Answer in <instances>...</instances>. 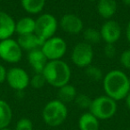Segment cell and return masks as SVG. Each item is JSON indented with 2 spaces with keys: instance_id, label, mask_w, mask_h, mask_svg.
I'll list each match as a JSON object with an SVG mask.
<instances>
[{
  "instance_id": "obj_1",
  "label": "cell",
  "mask_w": 130,
  "mask_h": 130,
  "mask_svg": "<svg viewBox=\"0 0 130 130\" xmlns=\"http://www.w3.org/2000/svg\"><path fill=\"white\" fill-rule=\"evenodd\" d=\"M103 87L107 96L120 101L130 92L129 77L121 70H111L103 77Z\"/></svg>"
},
{
  "instance_id": "obj_2",
  "label": "cell",
  "mask_w": 130,
  "mask_h": 130,
  "mask_svg": "<svg viewBox=\"0 0 130 130\" xmlns=\"http://www.w3.org/2000/svg\"><path fill=\"white\" fill-rule=\"evenodd\" d=\"M42 74L45 77L46 84L55 88H59L70 83L71 70L70 65L62 59L48 61Z\"/></svg>"
},
{
  "instance_id": "obj_3",
  "label": "cell",
  "mask_w": 130,
  "mask_h": 130,
  "mask_svg": "<svg viewBox=\"0 0 130 130\" xmlns=\"http://www.w3.org/2000/svg\"><path fill=\"white\" fill-rule=\"evenodd\" d=\"M68 117V108L58 99L49 101L42 110V118L47 126L56 127L65 122Z\"/></svg>"
},
{
  "instance_id": "obj_4",
  "label": "cell",
  "mask_w": 130,
  "mask_h": 130,
  "mask_svg": "<svg viewBox=\"0 0 130 130\" xmlns=\"http://www.w3.org/2000/svg\"><path fill=\"white\" fill-rule=\"evenodd\" d=\"M117 109V102L104 94L92 99L89 111L99 120H106L115 115Z\"/></svg>"
},
{
  "instance_id": "obj_5",
  "label": "cell",
  "mask_w": 130,
  "mask_h": 130,
  "mask_svg": "<svg viewBox=\"0 0 130 130\" xmlns=\"http://www.w3.org/2000/svg\"><path fill=\"white\" fill-rule=\"evenodd\" d=\"M36 20L35 34L38 36L41 41L45 40L55 36V33L59 27V22L55 16L48 13H40Z\"/></svg>"
},
{
  "instance_id": "obj_6",
  "label": "cell",
  "mask_w": 130,
  "mask_h": 130,
  "mask_svg": "<svg viewBox=\"0 0 130 130\" xmlns=\"http://www.w3.org/2000/svg\"><path fill=\"white\" fill-rule=\"evenodd\" d=\"M94 52L93 45L82 41L76 44L71 51V60L72 63L78 68H87L92 64Z\"/></svg>"
},
{
  "instance_id": "obj_7",
  "label": "cell",
  "mask_w": 130,
  "mask_h": 130,
  "mask_svg": "<svg viewBox=\"0 0 130 130\" xmlns=\"http://www.w3.org/2000/svg\"><path fill=\"white\" fill-rule=\"evenodd\" d=\"M67 43L61 37L54 36L45 40L41 46V50L48 61L61 60L67 52Z\"/></svg>"
},
{
  "instance_id": "obj_8",
  "label": "cell",
  "mask_w": 130,
  "mask_h": 130,
  "mask_svg": "<svg viewBox=\"0 0 130 130\" xmlns=\"http://www.w3.org/2000/svg\"><path fill=\"white\" fill-rule=\"evenodd\" d=\"M22 49L13 38L0 41V59L5 62L18 63L22 58Z\"/></svg>"
},
{
  "instance_id": "obj_9",
  "label": "cell",
  "mask_w": 130,
  "mask_h": 130,
  "mask_svg": "<svg viewBox=\"0 0 130 130\" xmlns=\"http://www.w3.org/2000/svg\"><path fill=\"white\" fill-rule=\"evenodd\" d=\"M6 81L12 89L21 92L29 86L30 77L23 68L15 66L7 70Z\"/></svg>"
},
{
  "instance_id": "obj_10",
  "label": "cell",
  "mask_w": 130,
  "mask_h": 130,
  "mask_svg": "<svg viewBox=\"0 0 130 130\" xmlns=\"http://www.w3.org/2000/svg\"><path fill=\"white\" fill-rule=\"evenodd\" d=\"M102 40L105 44H116L122 34L121 26L117 21L106 20L100 29Z\"/></svg>"
},
{
  "instance_id": "obj_11",
  "label": "cell",
  "mask_w": 130,
  "mask_h": 130,
  "mask_svg": "<svg viewBox=\"0 0 130 130\" xmlns=\"http://www.w3.org/2000/svg\"><path fill=\"white\" fill-rule=\"evenodd\" d=\"M59 27L63 32L70 35H78L84 29V22L75 13H65L59 21Z\"/></svg>"
},
{
  "instance_id": "obj_12",
  "label": "cell",
  "mask_w": 130,
  "mask_h": 130,
  "mask_svg": "<svg viewBox=\"0 0 130 130\" xmlns=\"http://www.w3.org/2000/svg\"><path fill=\"white\" fill-rule=\"evenodd\" d=\"M15 34V21L8 13L0 11V41Z\"/></svg>"
},
{
  "instance_id": "obj_13",
  "label": "cell",
  "mask_w": 130,
  "mask_h": 130,
  "mask_svg": "<svg viewBox=\"0 0 130 130\" xmlns=\"http://www.w3.org/2000/svg\"><path fill=\"white\" fill-rule=\"evenodd\" d=\"M27 60L35 73H42L46 63L48 62V60L42 52L41 48L34 49L28 52Z\"/></svg>"
},
{
  "instance_id": "obj_14",
  "label": "cell",
  "mask_w": 130,
  "mask_h": 130,
  "mask_svg": "<svg viewBox=\"0 0 130 130\" xmlns=\"http://www.w3.org/2000/svg\"><path fill=\"white\" fill-rule=\"evenodd\" d=\"M96 2V11L100 17L110 20L116 14L118 10L117 0H97Z\"/></svg>"
},
{
  "instance_id": "obj_15",
  "label": "cell",
  "mask_w": 130,
  "mask_h": 130,
  "mask_svg": "<svg viewBox=\"0 0 130 130\" xmlns=\"http://www.w3.org/2000/svg\"><path fill=\"white\" fill-rule=\"evenodd\" d=\"M16 40L20 45L21 48L22 49V51H26V52H29V51L34 50V49L41 48L44 43L38 38V36L35 33L21 35V36H18Z\"/></svg>"
},
{
  "instance_id": "obj_16",
  "label": "cell",
  "mask_w": 130,
  "mask_h": 130,
  "mask_svg": "<svg viewBox=\"0 0 130 130\" xmlns=\"http://www.w3.org/2000/svg\"><path fill=\"white\" fill-rule=\"evenodd\" d=\"M36 20L30 16H24L15 22V33L18 36L35 33Z\"/></svg>"
},
{
  "instance_id": "obj_17",
  "label": "cell",
  "mask_w": 130,
  "mask_h": 130,
  "mask_svg": "<svg viewBox=\"0 0 130 130\" xmlns=\"http://www.w3.org/2000/svg\"><path fill=\"white\" fill-rule=\"evenodd\" d=\"M78 127L80 130H99L100 120L88 110L80 115Z\"/></svg>"
},
{
  "instance_id": "obj_18",
  "label": "cell",
  "mask_w": 130,
  "mask_h": 130,
  "mask_svg": "<svg viewBox=\"0 0 130 130\" xmlns=\"http://www.w3.org/2000/svg\"><path fill=\"white\" fill-rule=\"evenodd\" d=\"M77 95H78V91L76 87L70 83L58 88L57 99L65 104L74 102Z\"/></svg>"
},
{
  "instance_id": "obj_19",
  "label": "cell",
  "mask_w": 130,
  "mask_h": 130,
  "mask_svg": "<svg viewBox=\"0 0 130 130\" xmlns=\"http://www.w3.org/2000/svg\"><path fill=\"white\" fill-rule=\"evenodd\" d=\"M46 0H21L22 9L29 14H40L45 6Z\"/></svg>"
},
{
  "instance_id": "obj_20",
  "label": "cell",
  "mask_w": 130,
  "mask_h": 130,
  "mask_svg": "<svg viewBox=\"0 0 130 130\" xmlns=\"http://www.w3.org/2000/svg\"><path fill=\"white\" fill-rule=\"evenodd\" d=\"M13 119V110L6 101L0 99V129L8 127Z\"/></svg>"
},
{
  "instance_id": "obj_21",
  "label": "cell",
  "mask_w": 130,
  "mask_h": 130,
  "mask_svg": "<svg viewBox=\"0 0 130 130\" xmlns=\"http://www.w3.org/2000/svg\"><path fill=\"white\" fill-rule=\"evenodd\" d=\"M82 35H83L84 41L87 42V44H89L91 45L99 44L102 40L100 30L92 27L84 29L83 31H82Z\"/></svg>"
},
{
  "instance_id": "obj_22",
  "label": "cell",
  "mask_w": 130,
  "mask_h": 130,
  "mask_svg": "<svg viewBox=\"0 0 130 130\" xmlns=\"http://www.w3.org/2000/svg\"><path fill=\"white\" fill-rule=\"evenodd\" d=\"M85 75L87 77L88 79L92 80V81H101L104 77L102 70L97 66L92 64L85 68Z\"/></svg>"
},
{
  "instance_id": "obj_23",
  "label": "cell",
  "mask_w": 130,
  "mask_h": 130,
  "mask_svg": "<svg viewBox=\"0 0 130 130\" xmlns=\"http://www.w3.org/2000/svg\"><path fill=\"white\" fill-rule=\"evenodd\" d=\"M74 103H75V104L77 105V107H78L79 109H82V110H87V109H88L89 110L91 103H92V99H91L88 95H87V94H78Z\"/></svg>"
},
{
  "instance_id": "obj_24",
  "label": "cell",
  "mask_w": 130,
  "mask_h": 130,
  "mask_svg": "<svg viewBox=\"0 0 130 130\" xmlns=\"http://www.w3.org/2000/svg\"><path fill=\"white\" fill-rule=\"evenodd\" d=\"M46 84L45 77L42 73H35L32 77H30L29 86L35 89H40Z\"/></svg>"
},
{
  "instance_id": "obj_25",
  "label": "cell",
  "mask_w": 130,
  "mask_h": 130,
  "mask_svg": "<svg viewBox=\"0 0 130 130\" xmlns=\"http://www.w3.org/2000/svg\"><path fill=\"white\" fill-rule=\"evenodd\" d=\"M33 122L29 118H21L15 125L14 130H33Z\"/></svg>"
},
{
  "instance_id": "obj_26",
  "label": "cell",
  "mask_w": 130,
  "mask_h": 130,
  "mask_svg": "<svg viewBox=\"0 0 130 130\" xmlns=\"http://www.w3.org/2000/svg\"><path fill=\"white\" fill-rule=\"evenodd\" d=\"M119 62L124 69L130 71V49H126L119 56Z\"/></svg>"
},
{
  "instance_id": "obj_27",
  "label": "cell",
  "mask_w": 130,
  "mask_h": 130,
  "mask_svg": "<svg viewBox=\"0 0 130 130\" xmlns=\"http://www.w3.org/2000/svg\"><path fill=\"white\" fill-rule=\"evenodd\" d=\"M116 53L117 50H116L115 44H105L103 47V54L105 57L108 59H112L116 55Z\"/></svg>"
},
{
  "instance_id": "obj_28",
  "label": "cell",
  "mask_w": 130,
  "mask_h": 130,
  "mask_svg": "<svg viewBox=\"0 0 130 130\" xmlns=\"http://www.w3.org/2000/svg\"><path fill=\"white\" fill-rule=\"evenodd\" d=\"M6 74H7V70L4 65L0 63V84L4 83L6 79Z\"/></svg>"
},
{
  "instance_id": "obj_29",
  "label": "cell",
  "mask_w": 130,
  "mask_h": 130,
  "mask_svg": "<svg viewBox=\"0 0 130 130\" xmlns=\"http://www.w3.org/2000/svg\"><path fill=\"white\" fill-rule=\"evenodd\" d=\"M126 38L128 43L130 44V21L127 22L126 27Z\"/></svg>"
},
{
  "instance_id": "obj_30",
  "label": "cell",
  "mask_w": 130,
  "mask_h": 130,
  "mask_svg": "<svg viewBox=\"0 0 130 130\" xmlns=\"http://www.w3.org/2000/svg\"><path fill=\"white\" fill-rule=\"evenodd\" d=\"M125 101H126V107H127V109L130 110V92L128 93V94L126 96V98H125Z\"/></svg>"
},
{
  "instance_id": "obj_31",
  "label": "cell",
  "mask_w": 130,
  "mask_h": 130,
  "mask_svg": "<svg viewBox=\"0 0 130 130\" xmlns=\"http://www.w3.org/2000/svg\"><path fill=\"white\" fill-rule=\"evenodd\" d=\"M123 4L125 6H130V0H122Z\"/></svg>"
},
{
  "instance_id": "obj_32",
  "label": "cell",
  "mask_w": 130,
  "mask_h": 130,
  "mask_svg": "<svg viewBox=\"0 0 130 130\" xmlns=\"http://www.w3.org/2000/svg\"><path fill=\"white\" fill-rule=\"evenodd\" d=\"M0 130H14V129H11L9 127H5V128H1Z\"/></svg>"
},
{
  "instance_id": "obj_33",
  "label": "cell",
  "mask_w": 130,
  "mask_h": 130,
  "mask_svg": "<svg viewBox=\"0 0 130 130\" xmlns=\"http://www.w3.org/2000/svg\"><path fill=\"white\" fill-rule=\"evenodd\" d=\"M1 94H2V91H1V88H0V99H1Z\"/></svg>"
},
{
  "instance_id": "obj_34",
  "label": "cell",
  "mask_w": 130,
  "mask_h": 130,
  "mask_svg": "<svg viewBox=\"0 0 130 130\" xmlns=\"http://www.w3.org/2000/svg\"><path fill=\"white\" fill-rule=\"evenodd\" d=\"M87 1H91V2H94V1H97V0H87Z\"/></svg>"
},
{
  "instance_id": "obj_35",
  "label": "cell",
  "mask_w": 130,
  "mask_h": 130,
  "mask_svg": "<svg viewBox=\"0 0 130 130\" xmlns=\"http://www.w3.org/2000/svg\"><path fill=\"white\" fill-rule=\"evenodd\" d=\"M129 82H130V77H129Z\"/></svg>"
},
{
  "instance_id": "obj_36",
  "label": "cell",
  "mask_w": 130,
  "mask_h": 130,
  "mask_svg": "<svg viewBox=\"0 0 130 130\" xmlns=\"http://www.w3.org/2000/svg\"><path fill=\"white\" fill-rule=\"evenodd\" d=\"M128 130H130V129H128Z\"/></svg>"
}]
</instances>
